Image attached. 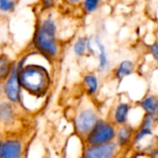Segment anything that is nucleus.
<instances>
[{"label": "nucleus", "mask_w": 158, "mask_h": 158, "mask_svg": "<svg viewBox=\"0 0 158 158\" xmlns=\"http://www.w3.org/2000/svg\"><path fill=\"white\" fill-rule=\"evenodd\" d=\"M156 118L157 117L150 115V114H143L138 128L154 131L156 126Z\"/></svg>", "instance_id": "obj_17"}, {"label": "nucleus", "mask_w": 158, "mask_h": 158, "mask_svg": "<svg viewBox=\"0 0 158 158\" xmlns=\"http://www.w3.org/2000/svg\"><path fill=\"white\" fill-rule=\"evenodd\" d=\"M2 143H3V140H0V158L2 156Z\"/></svg>", "instance_id": "obj_22"}, {"label": "nucleus", "mask_w": 158, "mask_h": 158, "mask_svg": "<svg viewBox=\"0 0 158 158\" xmlns=\"http://www.w3.org/2000/svg\"><path fill=\"white\" fill-rule=\"evenodd\" d=\"M120 149L115 142L96 146H84L81 158H117Z\"/></svg>", "instance_id": "obj_7"}, {"label": "nucleus", "mask_w": 158, "mask_h": 158, "mask_svg": "<svg viewBox=\"0 0 158 158\" xmlns=\"http://www.w3.org/2000/svg\"><path fill=\"white\" fill-rule=\"evenodd\" d=\"M17 119L16 106L8 101L0 102V124L4 127H9Z\"/></svg>", "instance_id": "obj_10"}, {"label": "nucleus", "mask_w": 158, "mask_h": 158, "mask_svg": "<svg viewBox=\"0 0 158 158\" xmlns=\"http://www.w3.org/2000/svg\"><path fill=\"white\" fill-rule=\"evenodd\" d=\"M151 158H157V156H152Z\"/></svg>", "instance_id": "obj_23"}, {"label": "nucleus", "mask_w": 158, "mask_h": 158, "mask_svg": "<svg viewBox=\"0 0 158 158\" xmlns=\"http://www.w3.org/2000/svg\"><path fill=\"white\" fill-rule=\"evenodd\" d=\"M82 82L85 91L89 96H94L99 90V79L98 76L94 72L86 73L82 78Z\"/></svg>", "instance_id": "obj_14"}, {"label": "nucleus", "mask_w": 158, "mask_h": 158, "mask_svg": "<svg viewBox=\"0 0 158 158\" xmlns=\"http://www.w3.org/2000/svg\"><path fill=\"white\" fill-rule=\"evenodd\" d=\"M73 54L78 56L81 57L87 54V37L85 36H80L78 37L72 46Z\"/></svg>", "instance_id": "obj_16"}, {"label": "nucleus", "mask_w": 158, "mask_h": 158, "mask_svg": "<svg viewBox=\"0 0 158 158\" xmlns=\"http://www.w3.org/2000/svg\"><path fill=\"white\" fill-rule=\"evenodd\" d=\"M1 158H25L23 142L17 137L3 140Z\"/></svg>", "instance_id": "obj_8"}, {"label": "nucleus", "mask_w": 158, "mask_h": 158, "mask_svg": "<svg viewBox=\"0 0 158 158\" xmlns=\"http://www.w3.org/2000/svg\"><path fill=\"white\" fill-rule=\"evenodd\" d=\"M134 132H135V129L133 128V126L129 124L117 127L116 137L114 142L116 143V144L118 146L120 150L123 148H127L129 145L132 143Z\"/></svg>", "instance_id": "obj_9"}, {"label": "nucleus", "mask_w": 158, "mask_h": 158, "mask_svg": "<svg viewBox=\"0 0 158 158\" xmlns=\"http://www.w3.org/2000/svg\"><path fill=\"white\" fill-rule=\"evenodd\" d=\"M32 45L35 52L46 59H56L60 55V44L57 41V25L51 15L45 16L37 23Z\"/></svg>", "instance_id": "obj_1"}, {"label": "nucleus", "mask_w": 158, "mask_h": 158, "mask_svg": "<svg viewBox=\"0 0 158 158\" xmlns=\"http://www.w3.org/2000/svg\"><path fill=\"white\" fill-rule=\"evenodd\" d=\"M150 49V54L152 55V56L154 57V59L156 61H157L158 59V46H157V43L155 42L154 44H152L149 47Z\"/></svg>", "instance_id": "obj_20"}, {"label": "nucleus", "mask_w": 158, "mask_h": 158, "mask_svg": "<svg viewBox=\"0 0 158 158\" xmlns=\"http://www.w3.org/2000/svg\"><path fill=\"white\" fill-rule=\"evenodd\" d=\"M101 2L98 0H86L81 2V7L83 11L87 14L94 13L100 6Z\"/></svg>", "instance_id": "obj_18"}, {"label": "nucleus", "mask_w": 158, "mask_h": 158, "mask_svg": "<svg viewBox=\"0 0 158 158\" xmlns=\"http://www.w3.org/2000/svg\"><path fill=\"white\" fill-rule=\"evenodd\" d=\"M135 70V64L133 61L130 59H124L122 60L115 69L114 70V76L115 79L118 81H122L126 77L131 76Z\"/></svg>", "instance_id": "obj_12"}, {"label": "nucleus", "mask_w": 158, "mask_h": 158, "mask_svg": "<svg viewBox=\"0 0 158 158\" xmlns=\"http://www.w3.org/2000/svg\"><path fill=\"white\" fill-rule=\"evenodd\" d=\"M87 53L97 57V70L99 72H105L109 68L110 61L106 47L100 36H90L87 38Z\"/></svg>", "instance_id": "obj_6"}, {"label": "nucleus", "mask_w": 158, "mask_h": 158, "mask_svg": "<svg viewBox=\"0 0 158 158\" xmlns=\"http://www.w3.org/2000/svg\"><path fill=\"white\" fill-rule=\"evenodd\" d=\"M117 127L107 119L100 118L92 131L83 139L84 146H96L113 143Z\"/></svg>", "instance_id": "obj_4"}, {"label": "nucleus", "mask_w": 158, "mask_h": 158, "mask_svg": "<svg viewBox=\"0 0 158 158\" xmlns=\"http://www.w3.org/2000/svg\"><path fill=\"white\" fill-rule=\"evenodd\" d=\"M131 110V107L129 103H126V102L118 103L114 108L113 117H112L113 118L110 121L116 127H119V126L128 124Z\"/></svg>", "instance_id": "obj_11"}, {"label": "nucleus", "mask_w": 158, "mask_h": 158, "mask_svg": "<svg viewBox=\"0 0 158 158\" xmlns=\"http://www.w3.org/2000/svg\"><path fill=\"white\" fill-rule=\"evenodd\" d=\"M13 64L14 62H12L6 54L0 55V82H4L6 80L11 71Z\"/></svg>", "instance_id": "obj_15"}, {"label": "nucleus", "mask_w": 158, "mask_h": 158, "mask_svg": "<svg viewBox=\"0 0 158 158\" xmlns=\"http://www.w3.org/2000/svg\"><path fill=\"white\" fill-rule=\"evenodd\" d=\"M100 117L97 110L92 106H81L77 112L73 119V127L75 133L81 139H84L94 128L99 121Z\"/></svg>", "instance_id": "obj_3"}, {"label": "nucleus", "mask_w": 158, "mask_h": 158, "mask_svg": "<svg viewBox=\"0 0 158 158\" xmlns=\"http://www.w3.org/2000/svg\"><path fill=\"white\" fill-rule=\"evenodd\" d=\"M41 4L43 5V7L44 9H49L56 4V2L52 1V0H44V1L41 2Z\"/></svg>", "instance_id": "obj_21"}, {"label": "nucleus", "mask_w": 158, "mask_h": 158, "mask_svg": "<svg viewBox=\"0 0 158 158\" xmlns=\"http://www.w3.org/2000/svg\"><path fill=\"white\" fill-rule=\"evenodd\" d=\"M17 2L13 0H0V13H10L16 7Z\"/></svg>", "instance_id": "obj_19"}, {"label": "nucleus", "mask_w": 158, "mask_h": 158, "mask_svg": "<svg viewBox=\"0 0 158 158\" xmlns=\"http://www.w3.org/2000/svg\"><path fill=\"white\" fill-rule=\"evenodd\" d=\"M140 108L144 111V114H150L157 117L158 99L156 94H149L143 97L139 103Z\"/></svg>", "instance_id": "obj_13"}, {"label": "nucleus", "mask_w": 158, "mask_h": 158, "mask_svg": "<svg viewBox=\"0 0 158 158\" xmlns=\"http://www.w3.org/2000/svg\"><path fill=\"white\" fill-rule=\"evenodd\" d=\"M18 80L21 91L32 96H43L50 88L51 75L49 70L40 64H24L19 70Z\"/></svg>", "instance_id": "obj_2"}, {"label": "nucleus", "mask_w": 158, "mask_h": 158, "mask_svg": "<svg viewBox=\"0 0 158 158\" xmlns=\"http://www.w3.org/2000/svg\"><path fill=\"white\" fill-rule=\"evenodd\" d=\"M27 58H28V55H24L20 59L14 62L8 77L4 81L3 89H4L6 100L15 106L20 104L21 92H22L18 80V73L19 69L26 63Z\"/></svg>", "instance_id": "obj_5"}]
</instances>
